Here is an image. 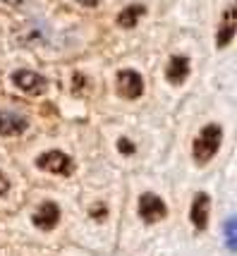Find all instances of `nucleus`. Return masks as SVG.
<instances>
[{
	"mask_svg": "<svg viewBox=\"0 0 237 256\" xmlns=\"http://www.w3.org/2000/svg\"><path fill=\"white\" fill-rule=\"evenodd\" d=\"M223 144V127L216 122H208L202 127V132L196 134V139L192 142V158L196 166H206L211 163L214 156L218 154V148Z\"/></svg>",
	"mask_w": 237,
	"mask_h": 256,
	"instance_id": "nucleus-1",
	"label": "nucleus"
},
{
	"mask_svg": "<svg viewBox=\"0 0 237 256\" xmlns=\"http://www.w3.org/2000/svg\"><path fill=\"white\" fill-rule=\"evenodd\" d=\"M36 168L38 170H46L50 175H58V178H68L74 172V160L60 151V148H50V151H44L41 156H36Z\"/></svg>",
	"mask_w": 237,
	"mask_h": 256,
	"instance_id": "nucleus-2",
	"label": "nucleus"
},
{
	"mask_svg": "<svg viewBox=\"0 0 237 256\" xmlns=\"http://www.w3.org/2000/svg\"><path fill=\"white\" fill-rule=\"evenodd\" d=\"M115 91L124 100H136L144 96V77L136 70H120L115 77Z\"/></svg>",
	"mask_w": 237,
	"mask_h": 256,
	"instance_id": "nucleus-3",
	"label": "nucleus"
},
{
	"mask_svg": "<svg viewBox=\"0 0 237 256\" xmlns=\"http://www.w3.org/2000/svg\"><path fill=\"white\" fill-rule=\"evenodd\" d=\"M12 84L17 86V89L22 91V94H26V96H41L46 91V77H41L38 72H34V70H14L12 72Z\"/></svg>",
	"mask_w": 237,
	"mask_h": 256,
	"instance_id": "nucleus-4",
	"label": "nucleus"
},
{
	"mask_svg": "<svg viewBox=\"0 0 237 256\" xmlns=\"http://www.w3.org/2000/svg\"><path fill=\"white\" fill-rule=\"evenodd\" d=\"M168 216V206H166V201L156 196V194H142L139 196V218L144 220V223H158V220H163Z\"/></svg>",
	"mask_w": 237,
	"mask_h": 256,
	"instance_id": "nucleus-5",
	"label": "nucleus"
},
{
	"mask_svg": "<svg viewBox=\"0 0 237 256\" xmlns=\"http://www.w3.org/2000/svg\"><path fill=\"white\" fill-rule=\"evenodd\" d=\"M235 32H237V8L235 5H228L220 22H218V32H216V48L223 50L228 46L232 44L235 38Z\"/></svg>",
	"mask_w": 237,
	"mask_h": 256,
	"instance_id": "nucleus-6",
	"label": "nucleus"
},
{
	"mask_svg": "<svg viewBox=\"0 0 237 256\" xmlns=\"http://www.w3.org/2000/svg\"><path fill=\"white\" fill-rule=\"evenodd\" d=\"M208 213H211V199L206 192H199L192 199V208H190V220L196 232H204L208 228Z\"/></svg>",
	"mask_w": 237,
	"mask_h": 256,
	"instance_id": "nucleus-7",
	"label": "nucleus"
},
{
	"mask_svg": "<svg viewBox=\"0 0 237 256\" xmlns=\"http://www.w3.org/2000/svg\"><path fill=\"white\" fill-rule=\"evenodd\" d=\"M32 223L38 230H53L60 223V206H58L56 201H44L34 211V216H32Z\"/></svg>",
	"mask_w": 237,
	"mask_h": 256,
	"instance_id": "nucleus-8",
	"label": "nucleus"
},
{
	"mask_svg": "<svg viewBox=\"0 0 237 256\" xmlns=\"http://www.w3.org/2000/svg\"><path fill=\"white\" fill-rule=\"evenodd\" d=\"M190 77V58L187 56H170L168 65H166V79L172 86L184 84V79Z\"/></svg>",
	"mask_w": 237,
	"mask_h": 256,
	"instance_id": "nucleus-9",
	"label": "nucleus"
},
{
	"mask_svg": "<svg viewBox=\"0 0 237 256\" xmlns=\"http://www.w3.org/2000/svg\"><path fill=\"white\" fill-rule=\"evenodd\" d=\"M29 127L26 118L20 112H10V110H0V136H17Z\"/></svg>",
	"mask_w": 237,
	"mask_h": 256,
	"instance_id": "nucleus-10",
	"label": "nucleus"
},
{
	"mask_svg": "<svg viewBox=\"0 0 237 256\" xmlns=\"http://www.w3.org/2000/svg\"><path fill=\"white\" fill-rule=\"evenodd\" d=\"M146 14V5H142V2H132V5H127L124 10L118 12V26H122V29H134L139 20Z\"/></svg>",
	"mask_w": 237,
	"mask_h": 256,
	"instance_id": "nucleus-11",
	"label": "nucleus"
},
{
	"mask_svg": "<svg viewBox=\"0 0 237 256\" xmlns=\"http://www.w3.org/2000/svg\"><path fill=\"white\" fill-rule=\"evenodd\" d=\"M223 234H226L228 249H230V252H235V249H237V218H235V216H230V218L226 220Z\"/></svg>",
	"mask_w": 237,
	"mask_h": 256,
	"instance_id": "nucleus-12",
	"label": "nucleus"
},
{
	"mask_svg": "<svg viewBox=\"0 0 237 256\" xmlns=\"http://www.w3.org/2000/svg\"><path fill=\"white\" fill-rule=\"evenodd\" d=\"M118 151L122 154V156H134L136 154V146L127 139V136H122V139H118Z\"/></svg>",
	"mask_w": 237,
	"mask_h": 256,
	"instance_id": "nucleus-13",
	"label": "nucleus"
},
{
	"mask_svg": "<svg viewBox=\"0 0 237 256\" xmlns=\"http://www.w3.org/2000/svg\"><path fill=\"white\" fill-rule=\"evenodd\" d=\"M86 84H89L86 74L74 72V77H72V94H82V89H86Z\"/></svg>",
	"mask_w": 237,
	"mask_h": 256,
	"instance_id": "nucleus-14",
	"label": "nucleus"
},
{
	"mask_svg": "<svg viewBox=\"0 0 237 256\" xmlns=\"http://www.w3.org/2000/svg\"><path fill=\"white\" fill-rule=\"evenodd\" d=\"M89 216L94 218V220H103V218L108 216V208H106V204H94V206H91V211H89Z\"/></svg>",
	"mask_w": 237,
	"mask_h": 256,
	"instance_id": "nucleus-15",
	"label": "nucleus"
},
{
	"mask_svg": "<svg viewBox=\"0 0 237 256\" xmlns=\"http://www.w3.org/2000/svg\"><path fill=\"white\" fill-rule=\"evenodd\" d=\"M10 194V180L2 175V170H0V199H5Z\"/></svg>",
	"mask_w": 237,
	"mask_h": 256,
	"instance_id": "nucleus-16",
	"label": "nucleus"
},
{
	"mask_svg": "<svg viewBox=\"0 0 237 256\" xmlns=\"http://www.w3.org/2000/svg\"><path fill=\"white\" fill-rule=\"evenodd\" d=\"M74 2H79V5H84V8H91V10L101 5V0H74Z\"/></svg>",
	"mask_w": 237,
	"mask_h": 256,
	"instance_id": "nucleus-17",
	"label": "nucleus"
},
{
	"mask_svg": "<svg viewBox=\"0 0 237 256\" xmlns=\"http://www.w3.org/2000/svg\"><path fill=\"white\" fill-rule=\"evenodd\" d=\"M2 2H8V5H14V8H20V5H24L26 0H2Z\"/></svg>",
	"mask_w": 237,
	"mask_h": 256,
	"instance_id": "nucleus-18",
	"label": "nucleus"
}]
</instances>
